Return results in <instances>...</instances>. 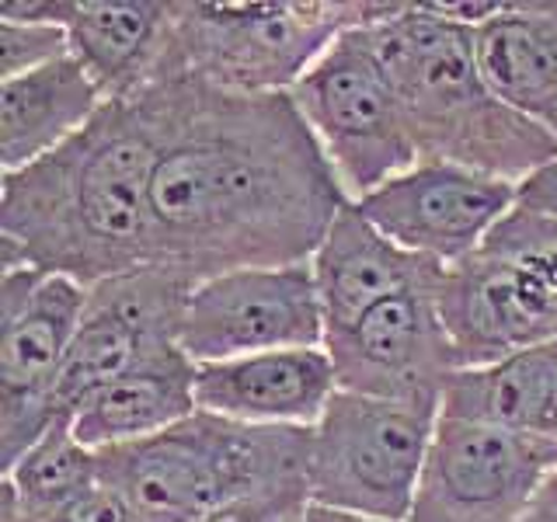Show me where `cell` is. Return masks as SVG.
Masks as SVG:
<instances>
[{
  "label": "cell",
  "instance_id": "cell-28",
  "mask_svg": "<svg viewBox=\"0 0 557 522\" xmlns=\"http://www.w3.org/2000/svg\"><path fill=\"white\" fill-rule=\"evenodd\" d=\"M519 206L557 216V161L547 164L540 174H533L530 182L519 185Z\"/></svg>",
  "mask_w": 557,
  "mask_h": 522
},
{
  "label": "cell",
  "instance_id": "cell-11",
  "mask_svg": "<svg viewBox=\"0 0 557 522\" xmlns=\"http://www.w3.org/2000/svg\"><path fill=\"white\" fill-rule=\"evenodd\" d=\"M178 341L196 365L283 348H321L324 313L310 261L202 278L188 293Z\"/></svg>",
  "mask_w": 557,
  "mask_h": 522
},
{
  "label": "cell",
  "instance_id": "cell-26",
  "mask_svg": "<svg viewBox=\"0 0 557 522\" xmlns=\"http://www.w3.org/2000/svg\"><path fill=\"white\" fill-rule=\"evenodd\" d=\"M52 522H144V519L136 515V509L126 501V495L115 492L112 484L98 481L91 492H87L81 501L70 505V509Z\"/></svg>",
  "mask_w": 557,
  "mask_h": 522
},
{
  "label": "cell",
  "instance_id": "cell-7",
  "mask_svg": "<svg viewBox=\"0 0 557 522\" xmlns=\"http://www.w3.org/2000/svg\"><path fill=\"white\" fill-rule=\"evenodd\" d=\"M289 95L352 202L418 164L397 87L370 25L338 35Z\"/></svg>",
  "mask_w": 557,
  "mask_h": 522
},
{
  "label": "cell",
  "instance_id": "cell-29",
  "mask_svg": "<svg viewBox=\"0 0 557 522\" xmlns=\"http://www.w3.org/2000/svg\"><path fill=\"white\" fill-rule=\"evenodd\" d=\"M522 522H557V470H550V477L540 484V492L527 515H522Z\"/></svg>",
  "mask_w": 557,
  "mask_h": 522
},
{
  "label": "cell",
  "instance_id": "cell-13",
  "mask_svg": "<svg viewBox=\"0 0 557 522\" xmlns=\"http://www.w3.org/2000/svg\"><path fill=\"white\" fill-rule=\"evenodd\" d=\"M435 289L440 286L397 293L352 327L324 338L338 373V390L443 405V390L457 373V362H453Z\"/></svg>",
  "mask_w": 557,
  "mask_h": 522
},
{
  "label": "cell",
  "instance_id": "cell-1",
  "mask_svg": "<svg viewBox=\"0 0 557 522\" xmlns=\"http://www.w3.org/2000/svg\"><path fill=\"white\" fill-rule=\"evenodd\" d=\"M352 202L293 95H234L185 74L150 191V265L191 283L307 265Z\"/></svg>",
  "mask_w": 557,
  "mask_h": 522
},
{
  "label": "cell",
  "instance_id": "cell-21",
  "mask_svg": "<svg viewBox=\"0 0 557 522\" xmlns=\"http://www.w3.org/2000/svg\"><path fill=\"white\" fill-rule=\"evenodd\" d=\"M554 394L557 341L544 348H530V352L495 365H484V370L453 373L443 390L440 414L519 432H557Z\"/></svg>",
  "mask_w": 557,
  "mask_h": 522
},
{
  "label": "cell",
  "instance_id": "cell-23",
  "mask_svg": "<svg viewBox=\"0 0 557 522\" xmlns=\"http://www.w3.org/2000/svg\"><path fill=\"white\" fill-rule=\"evenodd\" d=\"M481 251L512 261L557 293V216L516 202V209L495 226Z\"/></svg>",
  "mask_w": 557,
  "mask_h": 522
},
{
  "label": "cell",
  "instance_id": "cell-30",
  "mask_svg": "<svg viewBox=\"0 0 557 522\" xmlns=\"http://www.w3.org/2000/svg\"><path fill=\"white\" fill-rule=\"evenodd\" d=\"M304 522H387V519H370V515H356V512L327 509V505H310Z\"/></svg>",
  "mask_w": 557,
  "mask_h": 522
},
{
  "label": "cell",
  "instance_id": "cell-3",
  "mask_svg": "<svg viewBox=\"0 0 557 522\" xmlns=\"http://www.w3.org/2000/svg\"><path fill=\"white\" fill-rule=\"evenodd\" d=\"M370 35L397 87L418 161L460 164L516 188L557 161V139L484 77L478 28L435 4H383Z\"/></svg>",
  "mask_w": 557,
  "mask_h": 522
},
{
  "label": "cell",
  "instance_id": "cell-6",
  "mask_svg": "<svg viewBox=\"0 0 557 522\" xmlns=\"http://www.w3.org/2000/svg\"><path fill=\"white\" fill-rule=\"evenodd\" d=\"M440 408L435 400H383L338 390L313 425L310 501L408 522Z\"/></svg>",
  "mask_w": 557,
  "mask_h": 522
},
{
  "label": "cell",
  "instance_id": "cell-14",
  "mask_svg": "<svg viewBox=\"0 0 557 522\" xmlns=\"http://www.w3.org/2000/svg\"><path fill=\"white\" fill-rule=\"evenodd\" d=\"M435 303L457 373L557 341V293L512 261L484 251L443 272Z\"/></svg>",
  "mask_w": 557,
  "mask_h": 522
},
{
  "label": "cell",
  "instance_id": "cell-10",
  "mask_svg": "<svg viewBox=\"0 0 557 522\" xmlns=\"http://www.w3.org/2000/svg\"><path fill=\"white\" fill-rule=\"evenodd\" d=\"M196 283L171 269H136L87 289V307L63 365L57 408L70 418L84 397L153 359L182 352V313Z\"/></svg>",
  "mask_w": 557,
  "mask_h": 522
},
{
  "label": "cell",
  "instance_id": "cell-15",
  "mask_svg": "<svg viewBox=\"0 0 557 522\" xmlns=\"http://www.w3.org/2000/svg\"><path fill=\"white\" fill-rule=\"evenodd\" d=\"M335 394L338 373L324 345L206 362L196 373L199 411L240 425L313 428Z\"/></svg>",
  "mask_w": 557,
  "mask_h": 522
},
{
  "label": "cell",
  "instance_id": "cell-8",
  "mask_svg": "<svg viewBox=\"0 0 557 522\" xmlns=\"http://www.w3.org/2000/svg\"><path fill=\"white\" fill-rule=\"evenodd\" d=\"M87 307L74 278L17 265L0 278V463L11 470L60 422L57 387Z\"/></svg>",
  "mask_w": 557,
  "mask_h": 522
},
{
  "label": "cell",
  "instance_id": "cell-17",
  "mask_svg": "<svg viewBox=\"0 0 557 522\" xmlns=\"http://www.w3.org/2000/svg\"><path fill=\"white\" fill-rule=\"evenodd\" d=\"M70 57L104 101L139 95L157 77L171 35V0H70Z\"/></svg>",
  "mask_w": 557,
  "mask_h": 522
},
{
  "label": "cell",
  "instance_id": "cell-27",
  "mask_svg": "<svg viewBox=\"0 0 557 522\" xmlns=\"http://www.w3.org/2000/svg\"><path fill=\"white\" fill-rule=\"evenodd\" d=\"M70 0H8L0 4L4 22H32V25H63Z\"/></svg>",
  "mask_w": 557,
  "mask_h": 522
},
{
  "label": "cell",
  "instance_id": "cell-25",
  "mask_svg": "<svg viewBox=\"0 0 557 522\" xmlns=\"http://www.w3.org/2000/svg\"><path fill=\"white\" fill-rule=\"evenodd\" d=\"M310 484H269L244 492L231 501H223L220 509L202 515L199 522H304L310 509Z\"/></svg>",
  "mask_w": 557,
  "mask_h": 522
},
{
  "label": "cell",
  "instance_id": "cell-19",
  "mask_svg": "<svg viewBox=\"0 0 557 522\" xmlns=\"http://www.w3.org/2000/svg\"><path fill=\"white\" fill-rule=\"evenodd\" d=\"M104 104L87 70L63 57L42 70L0 80V164L22 171L74 139Z\"/></svg>",
  "mask_w": 557,
  "mask_h": 522
},
{
  "label": "cell",
  "instance_id": "cell-22",
  "mask_svg": "<svg viewBox=\"0 0 557 522\" xmlns=\"http://www.w3.org/2000/svg\"><path fill=\"white\" fill-rule=\"evenodd\" d=\"M98 452L87 449L70 418L35 443L0 484V522H52L98 484Z\"/></svg>",
  "mask_w": 557,
  "mask_h": 522
},
{
  "label": "cell",
  "instance_id": "cell-18",
  "mask_svg": "<svg viewBox=\"0 0 557 522\" xmlns=\"http://www.w3.org/2000/svg\"><path fill=\"white\" fill-rule=\"evenodd\" d=\"M196 373L199 365L185 352L153 359L84 397L70 411V428L95 452L161 435L199 411Z\"/></svg>",
  "mask_w": 557,
  "mask_h": 522
},
{
  "label": "cell",
  "instance_id": "cell-2",
  "mask_svg": "<svg viewBox=\"0 0 557 522\" xmlns=\"http://www.w3.org/2000/svg\"><path fill=\"white\" fill-rule=\"evenodd\" d=\"M171 39V35H168ZM185 70L164 60L139 95L112 98L87 126L0 185V265L91 289L150 265V191L174 133Z\"/></svg>",
  "mask_w": 557,
  "mask_h": 522
},
{
  "label": "cell",
  "instance_id": "cell-4",
  "mask_svg": "<svg viewBox=\"0 0 557 522\" xmlns=\"http://www.w3.org/2000/svg\"><path fill=\"white\" fill-rule=\"evenodd\" d=\"M313 428L240 425L196 411L161 435L98 452V477L144 522H199L223 501L269 484H310Z\"/></svg>",
  "mask_w": 557,
  "mask_h": 522
},
{
  "label": "cell",
  "instance_id": "cell-24",
  "mask_svg": "<svg viewBox=\"0 0 557 522\" xmlns=\"http://www.w3.org/2000/svg\"><path fill=\"white\" fill-rule=\"evenodd\" d=\"M70 57V35L63 25L4 22L0 17V77H22Z\"/></svg>",
  "mask_w": 557,
  "mask_h": 522
},
{
  "label": "cell",
  "instance_id": "cell-5",
  "mask_svg": "<svg viewBox=\"0 0 557 522\" xmlns=\"http://www.w3.org/2000/svg\"><path fill=\"white\" fill-rule=\"evenodd\" d=\"M370 0L209 4L171 0L168 60L196 80L234 95H286L348 28L370 25Z\"/></svg>",
  "mask_w": 557,
  "mask_h": 522
},
{
  "label": "cell",
  "instance_id": "cell-12",
  "mask_svg": "<svg viewBox=\"0 0 557 522\" xmlns=\"http://www.w3.org/2000/svg\"><path fill=\"white\" fill-rule=\"evenodd\" d=\"M516 202L519 188L492 174L446 161H418L356 206L405 251L449 269L474 258Z\"/></svg>",
  "mask_w": 557,
  "mask_h": 522
},
{
  "label": "cell",
  "instance_id": "cell-16",
  "mask_svg": "<svg viewBox=\"0 0 557 522\" xmlns=\"http://www.w3.org/2000/svg\"><path fill=\"white\" fill-rule=\"evenodd\" d=\"M313 286L324 313V338L352 327L373 307L408 289H429L443 283V265L418 258L394 244L387 234L348 202L331 223L318 254L310 258Z\"/></svg>",
  "mask_w": 557,
  "mask_h": 522
},
{
  "label": "cell",
  "instance_id": "cell-31",
  "mask_svg": "<svg viewBox=\"0 0 557 522\" xmlns=\"http://www.w3.org/2000/svg\"><path fill=\"white\" fill-rule=\"evenodd\" d=\"M554 428H557V394H554Z\"/></svg>",
  "mask_w": 557,
  "mask_h": 522
},
{
  "label": "cell",
  "instance_id": "cell-9",
  "mask_svg": "<svg viewBox=\"0 0 557 522\" xmlns=\"http://www.w3.org/2000/svg\"><path fill=\"white\" fill-rule=\"evenodd\" d=\"M550 470H557V432L440 414L408 522H522Z\"/></svg>",
  "mask_w": 557,
  "mask_h": 522
},
{
  "label": "cell",
  "instance_id": "cell-20",
  "mask_svg": "<svg viewBox=\"0 0 557 522\" xmlns=\"http://www.w3.org/2000/svg\"><path fill=\"white\" fill-rule=\"evenodd\" d=\"M478 60L495 91L557 139V0L502 4L478 25Z\"/></svg>",
  "mask_w": 557,
  "mask_h": 522
}]
</instances>
